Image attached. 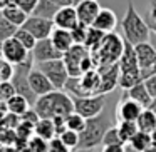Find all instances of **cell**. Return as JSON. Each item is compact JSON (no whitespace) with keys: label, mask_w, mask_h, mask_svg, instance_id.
Masks as SVG:
<instances>
[{"label":"cell","mask_w":156,"mask_h":152,"mask_svg":"<svg viewBox=\"0 0 156 152\" xmlns=\"http://www.w3.org/2000/svg\"><path fill=\"white\" fill-rule=\"evenodd\" d=\"M116 125L114 115H112V109L104 107L101 114L94 115V117L86 119V125L81 132H79V147L77 149H96L99 144H102V137L108 132L109 127Z\"/></svg>","instance_id":"obj_1"},{"label":"cell","mask_w":156,"mask_h":152,"mask_svg":"<svg viewBox=\"0 0 156 152\" xmlns=\"http://www.w3.org/2000/svg\"><path fill=\"white\" fill-rule=\"evenodd\" d=\"M121 27L124 39L131 42L133 45L148 42L151 39V29L148 25V20H146V17L139 15L133 0H128V8H126V14L121 20Z\"/></svg>","instance_id":"obj_2"},{"label":"cell","mask_w":156,"mask_h":152,"mask_svg":"<svg viewBox=\"0 0 156 152\" xmlns=\"http://www.w3.org/2000/svg\"><path fill=\"white\" fill-rule=\"evenodd\" d=\"M34 109L37 110V114L41 117L54 119L57 115L71 114L74 110V102H72V97H69L62 90L55 89V90L49 92V94L37 97V100L34 104Z\"/></svg>","instance_id":"obj_3"},{"label":"cell","mask_w":156,"mask_h":152,"mask_svg":"<svg viewBox=\"0 0 156 152\" xmlns=\"http://www.w3.org/2000/svg\"><path fill=\"white\" fill-rule=\"evenodd\" d=\"M124 50V39H121L114 32H108L96 50H92V59L96 67L99 65H111L119 62L121 54Z\"/></svg>","instance_id":"obj_4"},{"label":"cell","mask_w":156,"mask_h":152,"mask_svg":"<svg viewBox=\"0 0 156 152\" xmlns=\"http://www.w3.org/2000/svg\"><path fill=\"white\" fill-rule=\"evenodd\" d=\"M64 62L71 77H81L91 69H96V62L92 59V52L84 44H74L67 52H64Z\"/></svg>","instance_id":"obj_5"},{"label":"cell","mask_w":156,"mask_h":152,"mask_svg":"<svg viewBox=\"0 0 156 152\" xmlns=\"http://www.w3.org/2000/svg\"><path fill=\"white\" fill-rule=\"evenodd\" d=\"M32 67H34V59H32V54H30V57H29L25 62L15 65L14 75H12L10 82H12V85H14L15 92H17L19 95H24V97L34 105L39 95L32 90L30 84H29V72H30Z\"/></svg>","instance_id":"obj_6"},{"label":"cell","mask_w":156,"mask_h":152,"mask_svg":"<svg viewBox=\"0 0 156 152\" xmlns=\"http://www.w3.org/2000/svg\"><path fill=\"white\" fill-rule=\"evenodd\" d=\"M72 102H74L76 112L84 115L86 119L94 117L104 110L106 104H108V94H92L84 95V97H74L72 95Z\"/></svg>","instance_id":"obj_7"},{"label":"cell","mask_w":156,"mask_h":152,"mask_svg":"<svg viewBox=\"0 0 156 152\" xmlns=\"http://www.w3.org/2000/svg\"><path fill=\"white\" fill-rule=\"evenodd\" d=\"M35 65L47 75L49 80H51L52 84H54V87L59 89V90L64 89L67 79L71 77L64 59H54V60H47V62H39V64H35Z\"/></svg>","instance_id":"obj_8"},{"label":"cell","mask_w":156,"mask_h":152,"mask_svg":"<svg viewBox=\"0 0 156 152\" xmlns=\"http://www.w3.org/2000/svg\"><path fill=\"white\" fill-rule=\"evenodd\" d=\"M0 54L4 57V60L10 62L12 65H17L25 62L29 57H30V50L22 45L20 40H17L15 37H10L0 45Z\"/></svg>","instance_id":"obj_9"},{"label":"cell","mask_w":156,"mask_h":152,"mask_svg":"<svg viewBox=\"0 0 156 152\" xmlns=\"http://www.w3.org/2000/svg\"><path fill=\"white\" fill-rule=\"evenodd\" d=\"M134 52H136V59L138 64L141 67L143 77H149L151 75V69L156 62V47L151 42H141V44L134 45Z\"/></svg>","instance_id":"obj_10"},{"label":"cell","mask_w":156,"mask_h":152,"mask_svg":"<svg viewBox=\"0 0 156 152\" xmlns=\"http://www.w3.org/2000/svg\"><path fill=\"white\" fill-rule=\"evenodd\" d=\"M32 59H34V64L39 62H47V60H54V59H62L64 54L61 50L55 49V45L52 44L51 37L47 39H41V40L35 42L34 49L30 50Z\"/></svg>","instance_id":"obj_11"},{"label":"cell","mask_w":156,"mask_h":152,"mask_svg":"<svg viewBox=\"0 0 156 152\" xmlns=\"http://www.w3.org/2000/svg\"><path fill=\"white\" fill-rule=\"evenodd\" d=\"M22 27L27 29L37 40H41V39L51 37V34H52L55 25H54V20H51V19L37 17V15H29Z\"/></svg>","instance_id":"obj_12"},{"label":"cell","mask_w":156,"mask_h":152,"mask_svg":"<svg viewBox=\"0 0 156 152\" xmlns=\"http://www.w3.org/2000/svg\"><path fill=\"white\" fill-rule=\"evenodd\" d=\"M101 75V85H99V94H109L116 89L119 82V64H111V65H99L96 67Z\"/></svg>","instance_id":"obj_13"},{"label":"cell","mask_w":156,"mask_h":152,"mask_svg":"<svg viewBox=\"0 0 156 152\" xmlns=\"http://www.w3.org/2000/svg\"><path fill=\"white\" fill-rule=\"evenodd\" d=\"M29 84H30L32 90H34L39 97L49 94V92H52V90H55L54 84L49 80V77L35 64H34V67L30 69V72H29Z\"/></svg>","instance_id":"obj_14"},{"label":"cell","mask_w":156,"mask_h":152,"mask_svg":"<svg viewBox=\"0 0 156 152\" xmlns=\"http://www.w3.org/2000/svg\"><path fill=\"white\" fill-rule=\"evenodd\" d=\"M54 25L59 29H66V30H72L76 25L79 24V17H77V10L74 5L69 7H61L57 10V14L54 15Z\"/></svg>","instance_id":"obj_15"},{"label":"cell","mask_w":156,"mask_h":152,"mask_svg":"<svg viewBox=\"0 0 156 152\" xmlns=\"http://www.w3.org/2000/svg\"><path fill=\"white\" fill-rule=\"evenodd\" d=\"M76 10H77L79 22L91 27L92 22L98 17V14L101 12V5H99L98 0H82L76 5Z\"/></svg>","instance_id":"obj_16"},{"label":"cell","mask_w":156,"mask_h":152,"mask_svg":"<svg viewBox=\"0 0 156 152\" xmlns=\"http://www.w3.org/2000/svg\"><path fill=\"white\" fill-rule=\"evenodd\" d=\"M143 109L144 107H143L139 102H136V100H133V99L122 95V99H121V102H119L116 112H118L119 120H133V122H136V119L139 117V114L143 112Z\"/></svg>","instance_id":"obj_17"},{"label":"cell","mask_w":156,"mask_h":152,"mask_svg":"<svg viewBox=\"0 0 156 152\" xmlns=\"http://www.w3.org/2000/svg\"><path fill=\"white\" fill-rule=\"evenodd\" d=\"M116 25H118V17H116V14L111 8H101V12L98 14L96 20L92 22V27L102 30L104 34L112 32L116 29Z\"/></svg>","instance_id":"obj_18"},{"label":"cell","mask_w":156,"mask_h":152,"mask_svg":"<svg viewBox=\"0 0 156 152\" xmlns=\"http://www.w3.org/2000/svg\"><path fill=\"white\" fill-rule=\"evenodd\" d=\"M124 97H129V99H133V100L139 102L144 109L149 107V104H151V100H153L151 94H149V90L144 85V80L138 82L136 85H133V87L128 89V90H124Z\"/></svg>","instance_id":"obj_19"},{"label":"cell","mask_w":156,"mask_h":152,"mask_svg":"<svg viewBox=\"0 0 156 152\" xmlns=\"http://www.w3.org/2000/svg\"><path fill=\"white\" fill-rule=\"evenodd\" d=\"M51 40H52V44L55 45V49L61 50L62 54L67 52L69 49L74 45V39H72L71 30L59 29V27H54V30H52V34H51Z\"/></svg>","instance_id":"obj_20"},{"label":"cell","mask_w":156,"mask_h":152,"mask_svg":"<svg viewBox=\"0 0 156 152\" xmlns=\"http://www.w3.org/2000/svg\"><path fill=\"white\" fill-rule=\"evenodd\" d=\"M2 15H4L5 19H7L9 22H12L14 25H17V27H22L24 25V22L27 20L29 14L24 10V8H20L17 4H9L5 8H2Z\"/></svg>","instance_id":"obj_21"},{"label":"cell","mask_w":156,"mask_h":152,"mask_svg":"<svg viewBox=\"0 0 156 152\" xmlns=\"http://www.w3.org/2000/svg\"><path fill=\"white\" fill-rule=\"evenodd\" d=\"M7 109H9V112L10 114H14V115H17V117H20V115H24L25 112L30 109V102L27 100V99L24 97V95H19V94H15V95H12L10 99H9L7 102Z\"/></svg>","instance_id":"obj_22"},{"label":"cell","mask_w":156,"mask_h":152,"mask_svg":"<svg viewBox=\"0 0 156 152\" xmlns=\"http://www.w3.org/2000/svg\"><path fill=\"white\" fill-rule=\"evenodd\" d=\"M136 125H138L139 130L151 134L153 130H156V114L148 107L143 109V112L139 114V117L136 119Z\"/></svg>","instance_id":"obj_23"},{"label":"cell","mask_w":156,"mask_h":152,"mask_svg":"<svg viewBox=\"0 0 156 152\" xmlns=\"http://www.w3.org/2000/svg\"><path fill=\"white\" fill-rule=\"evenodd\" d=\"M34 132L37 135H41V137L47 139V140H51L52 137L57 135L54 120H52V119H47V117H41V119H39L37 124H35V127H34Z\"/></svg>","instance_id":"obj_24"},{"label":"cell","mask_w":156,"mask_h":152,"mask_svg":"<svg viewBox=\"0 0 156 152\" xmlns=\"http://www.w3.org/2000/svg\"><path fill=\"white\" fill-rule=\"evenodd\" d=\"M59 8L61 7H57L52 0H39V4L35 5L34 12L30 15H37V17H44V19H51L52 20Z\"/></svg>","instance_id":"obj_25"},{"label":"cell","mask_w":156,"mask_h":152,"mask_svg":"<svg viewBox=\"0 0 156 152\" xmlns=\"http://www.w3.org/2000/svg\"><path fill=\"white\" fill-rule=\"evenodd\" d=\"M151 142H153L151 140V134L143 132V130H138L134 137L128 142V147L133 149V150H138V152H144V149L149 147Z\"/></svg>","instance_id":"obj_26"},{"label":"cell","mask_w":156,"mask_h":152,"mask_svg":"<svg viewBox=\"0 0 156 152\" xmlns=\"http://www.w3.org/2000/svg\"><path fill=\"white\" fill-rule=\"evenodd\" d=\"M118 130H119L121 139L124 140V144H128V142L136 135V132H138L139 129H138V125H136V122H133V120H119Z\"/></svg>","instance_id":"obj_27"},{"label":"cell","mask_w":156,"mask_h":152,"mask_svg":"<svg viewBox=\"0 0 156 152\" xmlns=\"http://www.w3.org/2000/svg\"><path fill=\"white\" fill-rule=\"evenodd\" d=\"M104 32L102 30H99V29H96V27H89V32H87V37H86V42H84V45L89 49V50H96L98 49V45L101 44V40L104 39Z\"/></svg>","instance_id":"obj_28"},{"label":"cell","mask_w":156,"mask_h":152,"mask_svg":"<svg viewBox=\"0 0 156 152\" xmlns=\"http://www.w3.org/2000/svg\"><path fill=\"white\" fill-rule=\"evenodd\" d=\"M84 125H86V117L81 115L79 112L72 110L71 114L66 115V127L67 129H72V130H76V132H81L82 129H84Z\"/></svg>","instance_id":"obj_29"},{"label":"cell","mask_w":156,"mask_h":152,"mask_svg":"<svg viewBox=\"0 0 156 152\" xmlns=\"http://www.w3.org/2000/svg\"><path fill=\"white\" fill-rule=\"evenodd\" d=\"M17 25H14L12 22H9L7 19L2 15V12H0V45L4 44L7 39L14 37L15 30H17Z\"/></svg>","instance_id":"obj_30"},{"label":"cell","mask_w":156,"mask_h":152,"mask_svg":"<svg viewBox=\"0 0 156 152\" xmlns=\"http://www.w3.org/2000/svg\"><path fill=\"white\" fill-rule=\"evenodd\" d=\"M14 37L17 39V40H20L22 45H24L27 50H32V49H34V45H35V42H37V39H35L34 35H32L27 29H24V27H19L17 30H15Z\"/></svg>","instance_id":"obj_31"},{"label":"cell","mask_w":156,"mask_h":152,"mask_svg":"<svg viewBox=\"0 0 156 152\" xmlns=\"http://www.w3.org/2000/svg\"><path fill=\"white\" fill-rule=\"evenodd\" d=\"M27 145L32 149V152H49V140L41 135L34 134L27 140Z\"/></svg>","instance_id":"obj_32"},{"label":"cell","mask_w":156,"mask_h":152,"mask_svg":"<svg viewBox=\"0 0 156 152\" xmlns=\"http://www.w3.org/2000/svg\"><path fill=\"white\" fill-rule=\"evenodd\" d=\"M59 137L62 139V142H64L69 149H77L79 147V132L72 130V129H66L64 132L59 134Z\"/></svg>","instance_id":"obj_33"},{"label":"cell","mask_w":156,"mask_h":152,"mask_svg":"<svg viewBox=\"0 0 156 152\" xmlns=\"http://www.w3.org/2000/svg\"><path fill=\"white\" fill-rule=\"evenodd\" d=\"M111 144H124V140L121 139L118 130V125H112V127L108 129V132L102 137V145H111ZM126 145V144H124Z\"/></svg>","instance_id":"obj_34"},{"label":"cell","mask_w":156,"mask_h":152,"mask_svg":"<svg viewBox=\"0 0 156 152\" xmlns=\"http://www.w3.org/2000/svg\"><path fill=\"white\" fill-rule=\"evenodd\" d=\"M87 32H89V25L81 24V22H79V24L71 30L72 39H74V44H84L86 37H87Z\"/></svg>","instance_id":"obj_35"},{"label":"cell","mask_w":156,"mask_h":152,"mask_svg":"<svg viewBox=\"0 0 156 152\" xmlns=\"http://www.w3.org/2000/svg\"><path fill=\"white\" fill-rule=\"evenodd\" d=\"M15 94H17V92H15V89H14V85H12L10 80H0V100L7 102L9 99Z\"/></svg>","instance_id":"obj_36"},{"label":"cell","mask_w":156,"mask_h":152,"mask_svg":"<svg viewBox=\"0 0 156 152\" xmlns=\"http://www.w3.org/2000/svg\"><path fill=\"white\" fill-rule=\"evenodd\" d=\"M71 150L72 149H69L59 135H55L49 140V152H71Z\"/></svg>","instance_id":"obj_37"},{"label":"cell","mask_w":156,"mask_h":152,"mask_svg":"<svg viewBox=\"0 0 156 152\" xmlns=\"http://www.w3.org/2000/svg\"><path fill=\"white\" fill-rule=\"evenodd\" d=\"M14 4H17L20 8H24L25 12H27L29 15L34 12V8H35V5L39 4V0H14Z\"/></svg>","instance_id":"obj_38"},{"label":"cell","mask_w":156,"mask_h":152,"mask_svg":"<svg viewBox=\"0 0 156 152\" xmlns=\"http://www.w3.org/2000/svg\"><path fill=\"white\" fill-rule=\"evenodd\" d=\"M144 85L149 90L151 97H156V74H151L149 77H146L144 79Z\"/></svg>","instance_id":"obj_39"},{"label":"cell","mask_w":156,"mask_h":152,"mask_svg":"<svg viewBox=\"0 0 156 152\" xmlns=\"http://www.w3.org/2000/svg\"><path fill=\"white\" fill-rule=\"evenodd\" d=\"M101 152H126L124 144H111V145H102Z\"/></svg>","instance_id":"obj_40"},{"label":"cell","mask_w":156,"mask_h":152,"mask_svg":"<svg viewBox=\"0 0 156 152\" xmlns=\"http://www.w3.org/2000/svg\"><path fill=\"white\" fill-rule=\"evenodd\" d=\"M148 17L151 19V20H154V22H156V0H151V2H149Z\"/></svg>","instance_id":"obj_41"},{"label":"cell","mask_w":156,"mask_h":152,"mask_svg":"<svg viewBox=\"0 0 156 152\" xmlns=\"http://www.w3.org/2000/svg\"><path fill=\"white\" fill-rule=\"evenodd\" d=\"M52 2H54L57 7H69V5H74V0H52Z\"/></svg>","instance_id":"obj_42"},{"label":"cell","mask_w":156,"mask_h":152,"mask_svg":"<svg viewBox=\"0 0 156 152\" xmlns=\"http://www.w3.org/2000/svg\"><path fill=\"white\" fill-rule=\"evenodd\" d=\"M0 152H19V147H15V145H2Z\"/></svg>","instance_id":"obj_43"},{"label":"cell","mask_w":156,"mask_h":152,"mask_svg":"<svg viewBox=\"0 0 156 152\" xmlns=\"http://www.w3.org/2000/svg\"><path fill=\"white\" fill-rule=\"evenodd\" d=\"M146 20H148V25H149V29H151V32L156 35V22H154V20H151V19H149L148 15H146Z\"/></svg>","instance_id":"obj_44"},{"label":"cell","mask_w":156,"mask_h":152,"mask_svg":"<svg viewBox=\"0 0 156 152\" xmlns=\"http://www.w3.org/2000/svg\"><path fill=\"white\" fill-rule=\"evenodd\" d=\"M144 152H156V144H154V142H151V145H149V147H146Z\"/></svg>","instance_id":"obj_45"},{"label":"cell","mask_w":156,"mask_h":152,"mask_svg":"<svg viewBox=\"0 0 156 152\" xmlns=\"http://www.w3.org/2000/svg\"><path fill=\"white\" fill-rule=\"evenodd\" d=\"M148 109H151V110L156 114V97H153V100H151V104H149Z\"/></svg>","instance_id":"obj_46"},{"label":"cell","mask_w":156,"mask_h":152,"mask_svg":"<svg viewBox=\"0 0 156 152\" xmlns=\"http://www.w3.org/2000/svg\"><path fill=\"white\" fill-rule=\"evenodd\" d=\"M19 152H32V149L29 147V145H24L22 149H19Z\"/></svg>","instance_id":"obj_47"},{"label":"cell","mask_w":156,"mask_h":152,"mask_svg":"<svg viewBox=\"0 0 156 152\" xmlns=\"http://www.w3.org/2000/svg\"><path fill=\"white\" fill-rule=\"evenodd\" d=\"M151 140L156 144V130H153V132H151Z\"/></svg>","instance_id":"obj_48"},{"label":"cell","mask_w":156,"mask_h":152,"mask_svg":"<svg viewBox=\"0 0 156 152\" xmlns=\"http://www.w3.org/2000/svg\"><path fill=\"white\" fill-rule=\"evenodd\" d=\"M154 47H156V44H154ZM151 74H156V62H154V65H153V69H151Z\"/></svg>","instance_id":"obj_49"},{"label":"cell","mask_w":156,"mask_h":152,"mask_svg":"<svg viewBox=\"0 0 156 152\" xmlns=\"http://www.w3.org/2000/svg\"><path fill=\"white\" fill-rule=\"evenodd\" d=\"M79 2H82V0H74V5H77Z\"/></svg>","instance_id":"obj_50"},{"label":"cell","mask_w":156,"mask_h":152,"mask_svg":"<svg viewBox=\"0 0 156 152\" xmlns=\"http://www.w3.org/2000/svg\"><path fill=\"white\" fill-rule=\"evenodd\" d=\"M2 145H4V144H2V140H0V147H2Z\"/></svg>","instance_id":"obj_51"}]
</instances>
